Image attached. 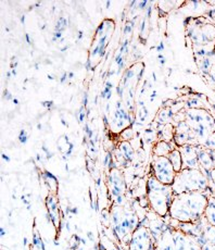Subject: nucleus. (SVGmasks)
Returning <instances> with one entry per match:
<instances>
[{
  "mask_svg": "<svg viewBox=\"0 0 215 250\" xmlns=\"http://www.w3.org/2000/svg\"><path fill=\"white\" fill-rule=\"evenodd\" d=\"M174 142H166V141H162V139H159L154 147H152V155L156 157H169L172 150H174L176 147Z\"/></svg>",
  "mask_w": 215,
  "mask_h": 250,
  "instance_id": "nucleus-14",
  "label": "nucleus"
},
{
  "mask_svg": "<svg viewBox=\"0 0 215 250\" xmlns=\"http://www.w3.org/2000/svg\"><path fill=\"white\" fill-rule=\"evenodd\" d=\"M108 188L114 201V205L124 206L125 203V193H126V182L124 177V173L117 169L112 167L108 174Z\"/></svg>",
  "mask_w": 215,
  "mask_h": 250,
  "instance_id": "nucleus-5",
  "label": "nucleus"
},
{
  "mask_svg": "<svg viewBox=\"0 0 215 250\" xmlns=\"http://www.w3.org/2000/svg\"><path fill=\"white\" fill-rule=\"evenodd\" d=\"M156 250H175L174 228H167L156 239Z\"/></svg>",
  "mask_w": 215,
  "mask_h": 250,
  "instance_id": "nucleus-11",
  "label": "nucleus"
},
{
  "mask_svg": "<svg viewBox=\"0 0 215 250\" xmlns=\"http://www.w3.org/2000/svg\"><path fill=\"white\" fill-rule=\"evenodd\" d=\"M46 206H47L48 213H49L52 223L58 228L60 224V212H59V206H58L57 197L55 195L48 196L46 199Z\"/></svg>",
  "mask_w": 215,
  "mask_h": 250,
  "instance_id": "nucleus-13",
  "label": "nucleus"
},
{
  "mask_svg": "<svg viewBox=\"0 0 215 250\" xmlns=\"http://www.w3.org/2000/svg\"><path fill=\"white\" fill-rule=\"evenodd\" d=\"M157 135L160 136V139H162V141L172 143L174 141L175 136V125L172 123L162 125L161 129H159V132H157Z\"/></svg>",
  "mask_w": 215,
  "mask_h": 250,
  "instance_id": "nucleus-17",
  "label": "nucleus"
},
{
  "mask_svg": "<svg viewBox=\"0 0 215 250\" xmlns=\"http://www.w3.org/2000/svg\"><path fill=\"white\" fill-rule=\"evenodd\" d=\"M119 135L122 137V142H130L132 138H134V129L132 127H127Z\"/></svg>",
  "mask_w": 215,
  "mask_h": 250,
  "instance_id": "nucleus-21",
  "label": "nucleus"
},
{
  "mask_svg": "<svg viewBox=\"0 0 215 250\" xmlns=\"http://www.w3.org/2000/svg\"><path fill=\"white\" fill-rule=\"evenodd\" d=\"M116 159L121 166H130L135 158V150L130 142H121L116 149Z\"/></svg>",
  "mask_w": 215,
  "mask_h": 250,
  "instance_id": "nucleus-10",
  "label": "nucleus"
},
{
  "mask_svg": "<svg viewBox=\"0 0 215 250\" xmlns=\"http://www.w3.org/2000/svg\"><path fill=\"white\" fill-rule=\"evenodd\" d=\"M201 243L204 245H211V246L215 247V227L213 225H210L207 222V225L203 227L202 235L200 237Z\"/></svg>",
  "mask_w": 215,
  "mask_h": 250,
  "instance_id": "nucleus-15",
  "label": "nucleus"
},
{
  "mask_svg": "<svg viewBox=\"0 0 215 250\" xmlns=\"http://www.w3.org/2000/svg\"><path fill=\"white\" fill-rule=\"evenodd\" d=\"M203 147L211 149V150H215V131H213L211 134H210L209 137L207 138V141L204 142Z\"/></svg>",
  "mask_w": 215,
  "mask_h": 250,
  "instance_id": "nucleus-20",
  "label": "nucleus"
},
{
  "mask_svg": "<svg viewBox=\"0 0 215 250\" xmlns=\"http://www.w3.org/2000/svg\"><path fill=\"white\" fill-rule=\"evenodd\" d=\"M30 250H46L45 249V244L42 242V239L40 237L39 233H38V230L34 232L33 234V239H32V243L30 245Z\"/></svg>",
  "mask_w": 215,
  "mask_h": 250,
  "instance_id": "nucleus-19",
  "label": "nucleus"
},
{
  "mask_svg": "<svg viewBox=\"0 0 215 250\" xmlns=\"http://www.w3.org/2000/svg\"><path fill=\"white\" fill-rule=\"evenodd\" d=\"M209 197L201 191L175 195L170 207L169 216L179 223L199 222L208 207Z\"/></svg>",
  "mask_w": 215,
  "mask_h": 250,
  "instance_id": "nucleus-1",
  "label": "nucleus"
},
{
  "mask_svg": "<svg viewBox=\"0 0 215 250\" xmlns=\"http://www.w3.org/2000/svg\"><path fill=\"white\" fill-rule=\"evenodd\" d=\"M167 158H169V160L172 163V166H173L176 173H179L181 170L184 169L183 157H181L179 148H175L174 150H172V152L170 153Z\"/></svg>",
  "mask_w": 215,
  "mask_h": 250,
  "instance_id": "nucleus-16",
  "label": "nucleus"
},
{
  "mask_svg": "<svg viewBox=\"0 0 215 250\" xmlns=\"http://www.w3.org/2000/svg\"><path fill=\"white\" fill-rule=\"evenodd\" d=\"M151 171L152 176H155L162 184L169 186L173 185L176 175H177L167 157L154 156V160L151 163Z\"/></svg>",
  "mask_w": 215,
  "mask_h": 250,
  "instance_id": "nucleus-6",
  "label": "nucleus"
},
{
  "mask_svg": "<svg viewBox=\"0 0 215 250\" xmlns=\"http://www.w3.org/2000/svg\"><path fill=\"white\" fill-rule=\"evenodd\" d=\"M146 195L149 201V208L157 216L165 218L169 215L170 207L175 196L172 186L162 184L151 175L146 183Z\"/></svg>",
  "mask_w": 215,
  "mask_h": 250,
  "instance_id": "nucleus-3",
  "label": "nucleus"
},
{
  "mask_svg": "<svg viewBox=\"0 0 215 250\" xmlns=\"http://www.w3.org/2000/svg\"><path fill=\"white\" fill-rule=\"evenodd\" d=\"M163 49H164V45L162 44V42L160 44V46H159V45L156 46V51H157V52H162V51H163Z\"/></svg>",
  "mask_w": 215,
  "mask_h": 250,
  "instance_id": "nucleus-22",
  "label": "nucleus"
},
{
  "mask_svg": "<svg viewBox=\"0 0 215 250\" xmlns=\"http://www.w3.org/2000/svg\"><path fill=\"white\" fill-rule=\"evenodd\" d=\"M183 157L184 169H200L198 159V146L185 145L179 148Z\"/></svg>",
  "mask_w": 215,
  "mask_h": 250,
  "instance_id": "nucleus-9",
  "label": "nucleus"
},
{
  "mask_svg": "<svg viewBox=\"0 0 215 250\" xmlns=\"http://www.w3.org/2000/svg\"><path fill=\"white\" fill-rule=\"evenodd\" d=\"M203 218L210 225L215 227V195H210L208 207L205 209Z\"/></svg>",
  "mask_w": 215,
  "mask_h": 250,
  "instance_id": "nucleus-18",
  "label": "nucleus"
},
{
  "mask_svg": "<svg viewBox=\"0 0 215 250\" xmlns=\"http://www.w3.org/2000/svg\"><path fill=\"white\" fill-rule=\"evenodd\" d=\"M174 195L201 191L207 193L211 189L207 173L201 169H183L176 175L172 185Z\"/></svg>",
  "mask_w": 215,
  "mask_h": 250,
  "instance_id": "nucleus-4",
  "label": "nucleus"
},
{
  "mask_svg": "<svg viewBox=\"0 0 215 250\" xmlns=\"http://www.w3.org/2000/svg\"><path fill=\"white\" fill-rule=\"evenodd\" d=\"M198 159H199V165L200 169L203 172H210L214 169L212 156L210 149L205 147H198Z\"/></svg>",
  "mask_w": 215,
  "mask_h": 250,
  "instance_id": "nucleus-12",
  "label": "nucleus"
},
{
  "mask_svg": "<svg viewBox=\"0 0 215 250\" xmlns=\"http://www.w3.org/2000/svg\"><path fill=\"white\" fill-rule=\"evenodd\" d=\"M175 250H203V244L193 235L184 233L183 230L174 229Z\"/></svg>",
  "mask_w": 215,
  "mask_h": 250,
  "instance_id": "nucleus-8",
  "label": "nucleus"
},
{
  "mask_svg": "<svg viewBox=\"0 0 215 250\" xmlns=\"http://www.w3.org/2000/svg\"><path fill=\"white\" fill-rule=\"evenodd\" d=\"M128 250H156V242L149 227L139 224L132 235Z\"/></svg>",
  "mask_w": 215,
  "mask_h": 250,
  "instance_id": "nucleus-7",
  "label": "nucleus"
},
{
  "mask_svg": "<svg viewBox=\"0 0 215 250\" xmlns=\"http://www.w3.org/2000/svg\"><path fill=\"white\" fill-rule=\"evenodd\" d=\"M110 224L119 242L128 245L133 233L139 227L140 220L135 210L114 205L110 210Z\"/></svg>",
  "mask_w": 215,
  "mask_h": 250,
  "instance_id": "nucleus-2",
  "label": "nucleus"
},
{
  "mask_svg": "<svg viewBox=\"0 0 215 250\" xmlns=\"http://www.w3.org/2000/svg\"><path fill=\"white\" fill-rule=\"evenodd\" d=\"M102 250H106V249H102Z\"/></svg>",
  "mask_w": 215,
  "mask_h": 250,
  "instance_id": "nucleus-23",
  "label": "nucleus"
}]
</instances>
